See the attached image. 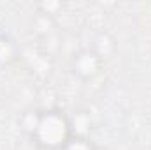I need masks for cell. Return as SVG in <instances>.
<instances>
[{"label":"cell","instance_id":"obj_1","mask_svg":"<svg viewBox=\"0 0 151 150\" xmlns=\"http://www.w3.org/2000/svg\"><path fill=\"white\" fill-rule=\"evenodd\" d=\"M40 150H62L74 136L72 122L60 110L35 113L34 125L28 133Z\"/></svg>","mask_w":151,"mask_h":150},{"label":"cell","instance_id":"obj_2","mask_svg":"<svg viewBox=\"0 0 151 150\" xmlns=\"http://www.w3.org/2000/svg\"><path fill=\"white\" fill-rule=\"evenodd\" d=\"M104 66V58L97 55L93 50H81L77 51L70 62L72 73H74L81 81H91L93 78L100 74Z\"/></svg>","mask_w":151,"mask_h":150},{"label":"cell","instance_id":"obj_3","mask_svg":"<svg viewBox=\"0 0 151 150\" xmlns=\"http://www.w3.org/2000/svg\"><path fill=\"white\" fill-rule=\"evenodd\" d=\"M19 57V48L5 34H0V67H9L12 66Z\"/></svg>","mask_w":151,"mask_h":150},{"label":"cell","instance_id":"obj_4","mask_svg":"<svg viewBox=\"0 0 151 150\" xmlns=\"http://www.w3.org/2000/svg\"><path fill=\"white\" fill-rule=\"evenodd\" d=\"M62 150H97V147L93 145V141L83 134H74Z\"/></svg>","mask_w":151,"mask_h":150}]
</instances>
